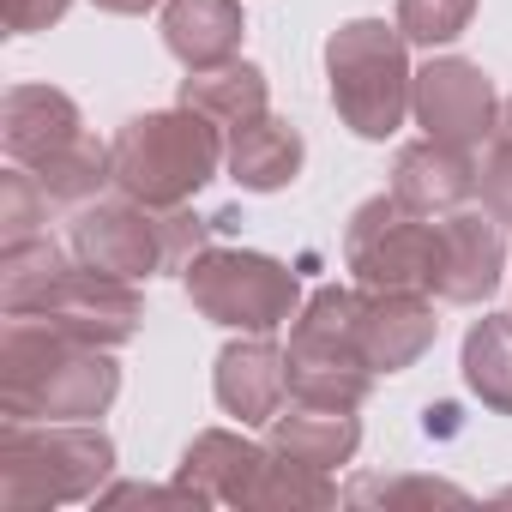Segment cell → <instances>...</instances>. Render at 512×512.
Masks as SVG:
<instances>
[{"label": "cell", "mask_w": 512, "mask_h": 512, "mask_svg": "<svg viewBox=\"0 0 512 512\" xmlns=\"http://www.w3.org/2000/svg\"><path fill=\"white\" fill-rule=\"evenodd\" d=\"M121 392L103 344H79L43 320L7 314L0 326V416L13 422H97Z\"/></svg>", "instance_id": "obj_1"}, {"label": "cell", "mask_w": 512, "mask_h": 512, "mask_svg": "<svg viewBox=\"0 0 512 512\" xmlns=\"http://www.w3.org/2000/svg\"><path fill=\"white\" fill-rule=\"evenodd\" d=\"M217 223L223 217H199L187 205H145L133 193H115V199L73 205L67 241H73V260L139 284V278H157V272H187L193 253L211 247Z\"/></svg>", "instance_id": "obj_2"}, {"label": "cell", "mask_w": 512, "mask_h": 512, "mask_svg": "<svg viewBox=\"0 0 512 512\" xmlns=\"http://www.w3.org/2000/svg\"><path fill=\"white\" fill-rule=\"evenodd\" d=\"M115 470V440L97 422H13L0 416V506L43 512L97 500Z\"/></svg>", "instance_id": "obj_3"}, {"label": "cell", "mask_w": 512, "mask_h": 512, "mask_svg": "<svg viewBox=\"0 0 512 512\" xmlns=\"http://www.w3.org/2000/svg\"><path fill=\"white\" fill-rule=\"evenodd\" d=\"M109 151H115V187L133 193V199H145V205H187L229 163L223 127L205 121L187 103L133 115L109 139Z\"/></svg>", "instance_id": "obj_4"}, {"label": "cell", "mask_w": 512, "mask_h": 512, "mask_svg": "<svg viewBox=\"0 0 512 512\" xmlns=\"http://www.w3.org/2000/svg\"><path fill=\"white\" fill-rule=\"evenodd\" d=\"M326 85L332 109L356 139H392L410 115L416 73L410 37L386 19H350L326 37Z\"/></svg>", "instance_id": "obj_5"}, {"label": "cell", "mask_w": 512, "mask_h": 512, "mask_svg": "<svg viewBox=\"0 0 512 512\" xmlns=\"http://www.w3.org/2000/svg\"><path fill=\"white\" fill-rule=\"evenodd\" d=\"M362 284H320L290 320V398L362 410L374 392V368L362 356Z\"/></svg>", "instance_id": "obj_6"}, {"label": "cell", "mask_w": 512, "mask_h": 512, "mask_svg": "<svg viewBox=\"0 0 512 512\" xmlns=\"http://www.w3.org/2000/svg\"><path fill=\"white\" fill-rule=\"evenodd\" d=\"M181 290L199 320L223 332H278L302 314V278L253 247H199L181 272Z\"/></svg>", "instance_id": "obj_7"}, {"label": "cell", "mask_w": 512, "mask_h": 512, "mask_svg": "<svg viewBox=\"0 0 512 512\" xmlns=\"http://www.w3.org/2000/svg\"><path fill=\"white\" fill-rule=\"evenodd\" d=\"M344 266L362 290H428L440 266V223L410 211L398 193H374L350 211Z\"/></svg>", "instance_id": "obj_8"}, {"label": "cell", "mask_w": 512, "mask_h": 512, "mask_svg": "<svg viewBox=\"0 0 512 512\" xmlns=\"http://www.w3.org/2000/svg\"><path fill=\"white\" fill-rule=\"evenodd\" d=\"M25 320H43L79 344H103V350H121L139 326H145V296L115 278V272H97V266H61L31 302H25Z\"/></svg>", "instance_id": "obj_9"}, {"label": "cell", "mask_w": 512, "mask_h": 512, "mask_svg": "<svg viewBox=\"0 0 512 512\" xmlns=\"http://www.w3.org/2000/svg\"><path fill=\"white\" fill-rule=\"evenodd\" d=\"M410 115L428 139H446V145H464L476 151L482 139H494V115H500V97H494V79L464 61V55H434L428 67H416V97H410Z\"/></svg>", "instance_id": "obj_10"}, {"label": "cell", "mask_w": 512, "mask_h": 512, "mask_svg": "<svg viewBox=\"0 0 512 512\" xmlns=\"http://www.w3.org/2000/svg\"><path fill=\"white\" fill-rule=\"evenodd\" d=\"M85 133L91 127H85L79 103L55 85H7V97H0V145H7V163H19L31 175H49Z\"/></svg>", "instance_id": "obj_11"}, {"label": "cell", "mask_w": 512, "mask_h": 512, "mask_svg": "<svg viewBox=\"0 0 512 512\" xmlns=\"http://www.w3.org/2000/svg\"><path fill=\"white\" fill-rule=\"evenodd\" d=\"M440 223V266H434V296L452 308H476L500 290L506 278V235L488 211H446Z\"/></svg>", "instance_id": "obj_12"}, {"label": "cell", "mask_w": 512, "mask_h": 512, "mask_svg": "<svg viewBox=\"0 0 512 512\" xmlns=\"http://www.w3.org/2000/svg\"><path fill=\"white\" fill-rule=\"evenodd\" d=\"M211 392H217L223 416H235L241 428L272 422L284 410V398H290V356L272 344V332H247L217 356Z\"/></svg>", "instance_id": "obj_13"}, {"label": "cell", "mask_w": 512, "mask_h": 512, "mask_svg": "<svg viewBox=\"0 0 512 512\" xmlns=\"http://www.w3.org/2000/svg\"><path fill=\"white\" fill-rule=\"evenodd\" d=\"M440 338L434 296L428 290H368L362 302V356L374 374H404L416 368Z\"/></svg>", "instance_id": "obj_14"}, {"label": "cell", "mask_w": 512, "mask_h": 512, "mask_svg": "<svg viewBox=\"0 0 512 512\" xmlns=\"http://www.w3.org/2000/svg\"><path fill=\"white\" fill-rule=\"evenodd\" d=\"M266 458H272V446H260V440H247L235 428H205V434L187 440V452L175 464V482H187L205 506H247Z\"/></svg>", "instance_id": "obj_15"}, {"label": "cell", "mask_w": 512, "mask_h": 512, "mask_svg": "<svg viewBox=\"0 0 512 512\" xmlns=\"http://www.w3.org/2000/svg\"><path fill=\"white\" fill-rule=\"evenodd\" d=\"M482 187V163L464 151V145H446V139H416L392 157V193L422 211V217H446L458 211L470 193Z\"/></svg>", "instance_id": "obj_16"}, {"label": "cell", "mask_w": 512, "mask_h": 512, "mask_svg": "<svg viewBox=\"0 0 512 512\" xmlns=\"http://www.w3.org/2000/svg\"><path fill=\"white\" fill-rule=\"evenodd\" d=\"M302 163H308V139H302V127L296 121H284V115H253V121H241V127H229V181L241 187V193H284L296 175H302Z\"/></svg>", "instance_id": "obj_17"}, {"label": "cell", "mask_w": 512, "mask_h": 512, "mask_svg": "<svg viewBox=\"0 0 512 512\" xmlns=\"http://www.w3.org/2000/svg\"><path fill=\"white\" fill-rule=\"evenodd\" d=\"M266 446L296 458V464H314V470H338L356 458L362 446V422L356 410H338V404H302L290 398L272 422H266Z\"/></svg>", "instance_id": "obj_18"}, {"label": "cell", "mask_w": 512, "mask_h": 512, "mask_svg": "<svg viewBox=\"0 0 512 512\" xmlns=\"http://www.w3.org/2000/svg\"><path fill=\"white\" fill-rule=\"evenodd\" d=\"M241 37H247L241 0H169V7H163V49L187 73H205V67L235 61L241 55Z\"/></svg>", "instance_id": "obj_19"}, {"label": "cell", "mask_w": 512, "mask_h": 512, "mask_svg": "<svg viewBox=\"0 0 512 512\" xmlns=\"http://www.w3.org/2000/svg\"><path fill=\"white\" fill-rule=\"evenodd\" d=\"M266 97H272L266 73L253 67V61H241V55L223 61V67H205V73L181 79V103L199 109L205 121H217L223 133L241 127V121H253V115H266Z\"/></svg>", "instance_id": "obj_20"}, {"label": "cell", "mask_w": 512, "mask_h": 512, "mask_svg": "<svg viewBox=\"0 0 512 512\" xmlns=\"http://www.w3.org/2000/svg\"><path fill=\"white\" fill-rule=\"evenodd\" d=\"M464 386L494 410V416H512V314H482L470 332H464Z\"/></svg>", "instance_id": "obj_21"}, {"label": "cell", "mask_w": 512, "mask_h": 512, "mask_svg": "<svg viewBox=\"0 0 512 512\" xmlns=\"http://www.w3.org/2000/svg\"><path fill=\"white\" fill-rule=\"evenodd\" d=\"M320 506H338L332 470L296 464V458H284V452L266 458L260 482H253V500H247V512H320Z\"/></svg>", "instance_id": "obj_22"}, {"label": "cell", "mask_w": 512, "mask_h": 512, "mask_svg": "<svg viewBox=\"0 0 512 512\" xmlns=\"http://www.w3.org/2000/svg\"><path fill=\"white\" fill-rule=\"evenodd\" d=\"M476 19V0H398V31L416 43V49H446L470 31Z\"/></svg>", "instance_id": "obj_23"}, {"label": "cell", "mask_w": 512, "mask_h": 512, "mask_svg": "<svg viewBox=\"0 0 512 512\" xmlns=\"http://www.w3.org/2000/svg\"><path fill=\"white\" fill-rule=\"evenodd\" d=\"M43 223H49V193H43V181L31 169L13 163L7 175H0V247L43 235Z\"/></svg>", "instance_id": "obj_24"}, {"label": "cell", "mask_w": 512, "mask_h": 512, "mask_svg": "<svg viewBox=\"0 0 512 512\" xmlns=\"http://www.w3.org/2000/svg\"><path fill=\"white\" fill-rule=\"evenodd\" d=\"M344 500H356V506H416V500H452V506H464L470 494L458 482H440V476H356L344 488Z\"/></svg>", "instance_id": "obj_25"}, {"label": "cell", "mask_w": 512, "mask_h": 512, "mask_svg": "<svg viewBox=\"0 0 512 512\" xmlns=\"http://www.w3.org/2000/svg\"><path fill=\"white\" fill-rule=\"evenodd\" d=\"M482 211L512 229V139H488V157H482Z\"/></svg>", "instance_id": "obj_26"}, {"label": "cell", "mask_w": 512, "mask_h": 512, "mask_svg": "<svg viewBox=\"0 0 512 512\" xmlns=\"http://www.w3.org/2000/svg\"><path fill=\"white\" fill-rule=\"evenodd\" d=\"M97 500H109V506H121V500H145V506H205L187 482H169V488H151V482H115V488H103Z\"/></svg>", "instance_id": "obj_27"}, {"label": "cell", "mask_w": 512, "mask_h": 512, "mask_svg": "<svg viewBox=\"0 0 512 512\" xmlns=\"http://www.w3.org/2000/svg\"><path fill=\"white\" fill-rule=\"evenodd\" d=\"M73 0H7V31L13 37H31V31H49L67 19Z\"/></svg>", "instance_id": "obj_28"}, {"label": "cell", "mask_w": 512, "mask_h": 512, "mask_svg": "<svg viewBox=\"0 0 512 512\" xmlns=\"http://www.w3.org/2000/svg\"><path fill=\"white\" fill-rule=\"evenodd\" d=\"M97 13H115V19H139V13H151L157 0H91Z\"/></svg>", "instance_id": "obj_29"}, {"label": "cell", "mask_w": 512, "mask_h": 512, "mask_svg": "<svg viewBox=\"0 0 512 512\" xmlns=\"http://www.w3.org/2000/svg\"><path fill=\"white\" fill-rule=\"evenodd\" d=\"M494 139H512V97H500V115H494Z\"/></svg>", "instance_id": "obj_30"}]
</instances>
